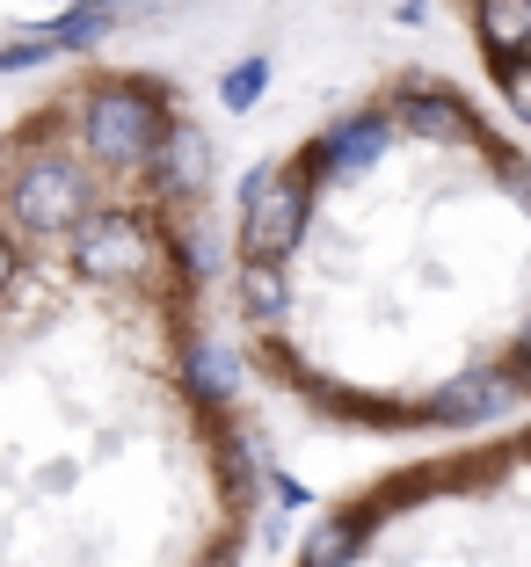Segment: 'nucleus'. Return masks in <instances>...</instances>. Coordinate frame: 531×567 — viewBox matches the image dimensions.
I'll return each mask as SVG.
<instances>
[{
	"mask_svg": "<svg viewBox=\"0 0 531 567\" xmlns=\"http://www.w3.org/2000/svg\"><path fill=\"white\" fill-rule=\"evenodd\" d=\"M459 22L496 102L531 132V0H459Z\"/></svg>",
	"mask_w": 531,
	"mask_h": 567,
	"instance_id": "4",
	"label": "nucleus"
},
{
	"mask_svg": "<svg viewBox=\"0 0 531 567\" xmlns=\"http://www.w3.org/2000/svg\"><path fill=\"white\" fill-rule=\"evenodd\" d=\"M263 81H269V66H263V59H248V66H233V73H226V102H233V110H248V102L263 95Z\"/></svg>",
	"mask_w": 531,
	"mask_h": 567,
	"instance_id": "5",
	"label": "nucleus"
},
{
	"mask_svg": "<svg viewBox=\"0 0 531 567\" xmlns=\"http://www.w3.org/2000/svg\"><path fill=\"white\" fill-rule=\"evenodd\" d=\"M226 320L306 422L371 444L531 408V138L386 66L233 189Z\"/></svg>",
	"mask_w": 531,
	"mask_h": 567,
	"instance_id": "2",
	"label": "nucleus"
},
{
	"mask_svg": "<svg viewBox=\"0 0 531 567\" xmlns=\"http://www.w3.org/2000/svg\"><path fill=\"white\" fill-rule=\"evenodd\" d=\"M212 146L161 66L0 124V567H248L263 458L212 342Z\"/></svg>",
	"mask_w": 531,
	"mask_h": 567,
	"instance_id": "1",
	"label": "nucleus"
},
{
	"mask_svg": "<svg viewBox=\"0 0 531 567\" xmlns=\"http://www.w3.org/2000/svg\"><path fill=\"white\" fill-rule=\"evenodd\" d=\"M292 567H531V408L357 481Z\"/></svg>",
	"mask_w": 531,
	"mask_h": 567,
	"instance_id": "3",
	"label": "nucleus"
}]
</instances>
